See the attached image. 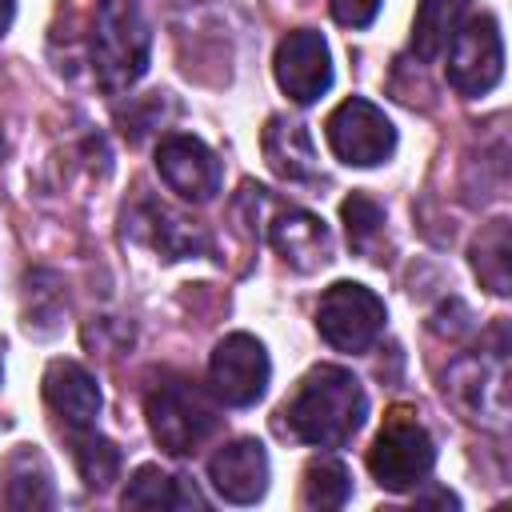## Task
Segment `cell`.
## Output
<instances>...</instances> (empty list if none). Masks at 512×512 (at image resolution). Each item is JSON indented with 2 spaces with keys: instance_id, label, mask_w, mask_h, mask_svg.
<instances>
[{
  "instance_id": "obj_24",
  "label": "cell",
  "mask_w": 512,
  "mask_h": 512,
  "mask_svg": "<svg viewBox=\"0 0 512 512\" xmlns=\"http://www.w3.org/2000/svg\"><path fill=\"white\" fill-rule=\"evenodd\" d=\"M12 16H16V0H0V36L12 28Z\"/></svg>"
},
{
  "instance_id": "obj_23",
  "label": "cell",
  "mask_w": 512,
  "mask_h": 512,
  "mask_svg": "<svg viewBox=\"0 0 512 512\" xmlns=\"http://www.w3.org/2000/svg\"><path fill=\"white\" fill-rule=\"evenodd\" d=\"M384 0H332V16L344 24V28H368L376 20Z\"/></svg>"
},
{
  "instance_id": "obj_9",
  "label": "cell",
  "mask_w": 512,
  "mask_h": 512,
  "mask_svg": "<svg viewBox=\"0 0 512 512\" xmlns=\"http://www.w3.org/2000/svg\"><path fill=\"white\" fill-rule=\"evenodd\" d=\"M276 84L284 88L288 100L312 104L332 88V56L320 32L296 28L276 44Z\"/></svg>"
},
{
  "instance_id": "obj_7",
  "label": "cell",
  "mask_w": 512,
  "mask_h": 512,
  "mask_svg": "<svg viewBox=\"0 0 512 512\" xmlns=\"http://www.w3.org/2000/svg\"><path fill=\"white\" fill-rule=\"evenodd\" d=\"M324 136H328V148L344 164H356V168L384 164L396 152V128H392V120L372 100H360V96L344 100L324 120Z\"/></svg>"
},
{
  "instance_id": "obj_22",
  "label": "cell",
  "mask_w": 512,
  "mask_h": 512,
  "mask_svg": "<svg viewBox=\"0 0 512 512\" xmlns=\"http://www.w3.org/2000/svg\"><path fill=\"white\" fill-rule=\"evenodd\" d=\"M340 216H344V228H348V244H352L356 252H372V244H376V236H380V228H384V208H380L372 196L352 192V196L344 200Z\"/></svg>"
},
{
  "instance_id": "obj_15",
  "label": "cell",
  "mask_w": 512,
  "mask_h": 512,
  "mask_svg": "<svg viewBox=\"0 0 512 512\" xmlns=\"http://www.w3.org/2000/svg\"><path fill=\"white\" fill-rule=\"evenodd\" d=\"M272 244H276V252H280L292 268H300V272L324 268L328 256H332L328 228H324L312 212H284V216L272 224Z\"/></svg>"
},
{
  "instance_id": "obj_18",
  "label": "cell",
  "mask_w": 512,
  "mask_h": 512,
  "mask_svg": "<svg viewBox=\"0 0 512 512\" xmlns=\"http://www.w3.org/2000/svg\"><path fill=\"white\" fill-rule=\"evenodd\" d=\"M72 436V456L88 488H108L120 476V448L104 440L96 428H68Z\"/></svg>"
},
{
  "instance_id": "obj_2",
  "label": "cell",
  "mask_w": 512,
  "mask_h": 512,
  "mask_svg": "<svg viewBox=\"0 0 512 512\" xmlns=\"http://www.w3.org/2000/svg\"><path fill=\"white\" fill-rule=\"evenodd\" d=\"M148 24L132 0H104L96 12V32H92V68L100 88L124 92L132 88L144 68H148Z\"/></svg>"
},
{
  "instance_id": "obj_19",
  "label": "cell",
  "mask_w": 512,
  "mask_h": 512,
  "mask_svg": "<svg viewBox=\"0 0 512 512\" xmlns=\"http://www.w3.org/2000/svg\"><path fill=\"white\" fill-rule=\"evenodd\" d=\"M352 496V476L340 460L332 456H316L304 468V484H300V504L304 508H340Z\"/></svg>"
},
{
  "instance_id": "obj_3",
  "label": "cell",
  "mask_w": 512,
  "mask_h": 512,
  "mask_svg": "<svg viewBox=\"0 0 512 512\" xmlns=\"http://www.w3.org/2000/svg\"><path fill=\"white\" fill-rule=\"evenodd\" d=\"M144 408H148V424H152L156 444L172 456L196 452L220 428V412H216L212 396L184 376H164L148 392Z\"/></svg>"
},
{
  "instance_id": "obj_5",
  "label": "cell",
  "mask_w": 512,
  "mask_h": 512,
  "mask_svg": "<svg viewBox=\"0 0 512 512\" xmlns=\"http://www.w3.org/2000/svg\"><path fill=\"white\" fill-rule=\"evenodd\" d=\"M316 328L336 352H368L384 332V300L364 284L340 280L320 296Z\"/></svg>"
},
{
  "instance_id": "obj_1",
  "label": "cell",
  "mask_w": 512,
  "mask_h": 512,
  "mask_svg": "<svg viewBox=\"0 0 512 512\" xmlns=\"http://www.w3.org/2000/svg\"><path fill=\"white\" fill-rule=\"evenodd\" d=\"M368 416V396L348 368L316 364L280 408L288 436L316 448H344Z\"/></svg>"
},
{
  "instance_id": "obj_17",
  "label": "cell",
  "mask_w": 512,
  "mask_h": 512,
  "mask_svg": "<svg viewBox=\"0 0 512 512\" xmlns=\"http://www.w3.org/2000/svg\"><path fill=\"white\" fill-rule=\"evenodd\" d=\"M188 504H204L196 496V488H184L180 476L160 472L156 464L136 468V476L124 488V508H188Z\"/></svg>"
},
{
  "instance_id": "obj_6",
  "label": "cell",
  "mask_w": 512,
  "mask_h": 512,
  "mask_svg": "<svg viewBox=\"0 0 512 512\" xmlns=\"http://www.w3.org/2000/svg\"><path fill=\"white\" fill-rule=\"evenodd\" d=\"M504 76V40L492 16H472L448 44V84L460 96H484Z\"/></svg>"
},
{
  "instance_id": "obj_16",
  "label": "cell",
  "mask_w": 512,
  "mask_h": 512,
  "mask_svg": "<svg viewBox=\"0 0 512 512\" xmlns=\"http://www.w3.org/2000/svg\"><path fill=\"white\" fill-rule=\"evenodd\" d=\"M464 12H468V0H420L412 20V52L420 60H436L452 44L456 28L464 24Z\"/></svg>"
},
{
  "instance_id": "obj_21",
  "label": "cell",
  "mask_w": 512,
  "mask_h": 512,
  "mask_svg": "<svg viewBox=\"0 0 512 512\" xmlns=\"http://www.w3.org/2000/svg\"><path fill=\"white\" fill-rule=\"evenodd\" d=\"M152 244L164 252V260H180V256L204 252L208 236H204L200 224H192L184 216H172L168 208H152Z\"/></svg>"
},
{
  "instance_id": "obj_12",
  "label": "cell",
  "mask_w": 512,
  "mask_h": 512,
  "mask_svg": "<svg viewBox=\"0 0 512 512\" xmlns=\"http://www.w3.org/2000/svg\"><path fill=\"white\" fill-rule=\"evenodd\" d=\"M44 400L68 428H92L100 412V388L76 360H52L44 372Z\"/></svg>"
},
{
  "instance_id": "obj_20",
  "label": "cell",
  "mask_w": 512,
  "mask_h": 512,
  "mask_svg": "<svg viewBox=\"0 0 512 512\" xmlns=\"http://www.w3.org/2000/svg\"><path fill=\"white\" fill-rule=\"evenodd\" d=\"M508 224L504 220H492L476 244H472V264H476V276L488 284V292L504 296L508 292V276H512V260H508Z\"/></svg>"
},
{
  "instance_id": "obj_4",
  "label": "cell",
  "mask_w": 512,
  "mask_h": 512,
  "mask_svg": "<svg viewBox=\"0 0 512 512\" xmlns=\"http://www.w3.org/2000/svg\"><path fill=\"white\" fill-rule=\"evenodd\" d=\"M432 464H436V444H432L428 428L408 408L388 412L384 428L376 432V440L368 448V472L376 476V484L388 492H404V488L420 484L432 472Z\"/></svg>"
},
{
  "instance_id": "obj_8",
  "label": "cell",
  "mask_w": 512,
  "mask_h": 512,
  "mask_svg": "<svg viewBox=\"0 0 512 512\" xmlns=\"http://www.w3.org/2000/svg\"><path fill=\"white\" fill-rule=\"evenodd\" d=\"M208 376H212V392L224 404L248 408V404H256L264 396L268 376H272V364H268V352H264V344L256 336L232 332V336H224L212 348Z\"/></svg>"
},
{
  "instance_id": "obj_13",
  "label": "cell",
  "mask_w": 512,
  "mask_h": 512,
  "mask_svg": "<svg viewBox=\"0 0 512 512\" xmlns=\"http://www.w3.org/2000/svg\"><path fill=\"white\" fill-rule=\"evenodd\" d=\"M0 504L8 508H52L56 488H52V468L36 452V444H20L12 456L0 464Z\"/></svg>"
},
{
  "instance_id": "obj_10",
  "label": "cell",
  "mask_w": 512,
  "mask_h": 512,
  "mask_svg": "<svg viewBox=\"0 0 512 512\" xmlns=\"http://www.w3.org/2000/svg\"><path fill=\"white\" fill-rule=\"evenodd\" d=\"M156 172L164 176V184L176 196H184L192 204H208L224 180L216 152L196 136H164L156 148Z\"/></svg>"
},
{
  "instance_id": "obj_11",
  "label": "cell",
  "mask_w": 512,
  "mask_h": 512,
  "mask_svg": "<svg viewBox=\"0 0 512 512\" xmlns=\"http://www.w3.org/2000/svg\"><path fill=\"white\" fill-rule=\"evenodd\" d=\"M208 476L228 504H256L268 488V452L252 436L232 440L208 460Z\"/></svg>"
},
{
  "instance_id": "obj_14",
  "label": "cell",
  "mask_w": 512,
  "mask_h": 512,
  "mask_svg": "<svg viewBox=\"0 0 512 512\" xmlns=\"http://www.w3.org/2000/svg\"><path fill=\"white\" fill-rule=\"evenodd\" d=\"M264 160L268 168L288 184H312L316 180V148L304 124L272 116L264 128Z\"/></svg>"
}]
</instances>
